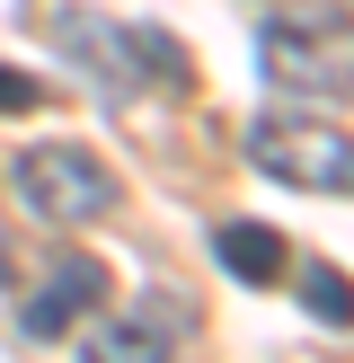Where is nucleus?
Returning a JSON list of instances; mask_svg holds the SVG:
<instances>
[{
  "mask_svg": "<svg viewBox=\"0 0 354 363\" xmlns=\"http://www.w3.org/2000/svg\"><path fill=\"white\" fill-rule=\"evenodd\" d=\"M257 62L275 89H292V98H346L354 89V35H346V9L336 0H319V9H275L257 27Z\"/></svg>",
  "mask_w": 354,
  "mask_h": 363,
  "instance_id": "f03ea898",
  "label": "nucleus"
},
{
  "mask_svg": "<svg viewBox=\"0 0 354 363\" xmlns=\"http://www.w3.org/2000/svg\"><path fill=\"white\" fill-rule=\"evenodd\" d=\"M212 257H222L239 284H275L283 275V240L266 222H222V230H212Z\"/></svg>",
  "mask_w": 354,
  "mask_h": 363,
  "instance_id": "0eeeda50",
  "label": "nucleus"
},
{
  "mask_svg": "<svg viewBox=\"0 0 354 363\" xmlns=\"http://www.w3.org/2000/svg\"><path fill=\"white\" fill-rule=\"evenodd\" d=\"M186 293H169V284H151V293H133L124 311L98 319V337H88V363H177V337H186Z\"/></svg>",
  "mask_w": 354,
  "mask_h": 363,
  "instance_id": "39448f33",
  "label": "nucleus"
},
{
  "mask_svg": "<svg viewBox=\"0 0 354 363\" xmlns=\"http://www.w3.org/2000/svg\"><path fill=\"white\" fill-rule=\"evenodd\" d=\"M301 301H310V319L346 328V275H336V266H310V275H301Z\"/></svg>",
  "mask_w": 354,
  "mask_h": 363,
  "instance_id": "6e6552de",
  "label": "nucleus"
},
{
  "mask_svg": "<svg viewBox=\"0 0 354 363\" xmlns=\"http://www.w3.org/2000/svg\"><path fill=\"white\" fill-rule=\"evenodd\" d=\"M53 45L71 53V62L98 80V98H142V89H159V98H186V80H195V62L177 53V35H159V27H124V18H106V9H53Z\"/></svg>",
  "mask_w": 354,
  "mask_h": 363,
  "instance_id": "f257e3e1",
  "label": "nucleus"
},
{
  "mask_svg": "<svg viewBox=\"0 0 354 363\" xmlns=\"http://www.w3.org/2000/svg\"><path fill=\"white\" fill-rule=\"evenodd\" d=\"M248 160L275 186H301V195H346L354 186L346 124H319V116H257L248 124Z\"/></svg>",
  "mask_w": 354,
  "mask_h": 363,
  "instance_id": "20e7f679",
  "label": "nucleus"
},
{
  "mask_svg": "<svg viewBox=\"0 0 354 363\" xmlns=\"http://www.w3.org/2000/svg\"><path fill=\"white\" fill-rule=\"evenodd\" d=\"M9 186L35 222H98L115 204V169H106L88 142H35L9 160Z\"/></svg>",
  "mask_w": 354,
  "mask_h": 363,
  "instance_id": "7ed1b4c3",
  "label": "nucleus"
},
{
  "mask_svg": "<svg viewBox=\"0 0 354 363\" xmlns=\"http://www.w3.org/2000/svg\"><path fill=\"white\" fill-rule=\"evenodd\" d=\"M98 301H106V266L71 248V257H53L45 275L27 284V301H18V328H27V337H62L71 319H88Z\"/></svg>",
  "mask_w": 354,
  "mask_h": 363,
  "instance_id": "423d86ee",
  "label": "nucleus"
},
{
  "mask_svg": "<svg viewBox=\"0 0 354 363\" xmlns=\"http://www.w3.org/2000/svg\"><path fill=\"white\" fill-rule=\"evenodd\" d=\"M35 98H45V80H27V71H9V62H0V116H27Z\"/></svg>",
  "mask_w": 354,
  "mask_h": 363,
  "instance_id": "1a4fd4ad",
  "label": "nucleus"
}]
</instances>
